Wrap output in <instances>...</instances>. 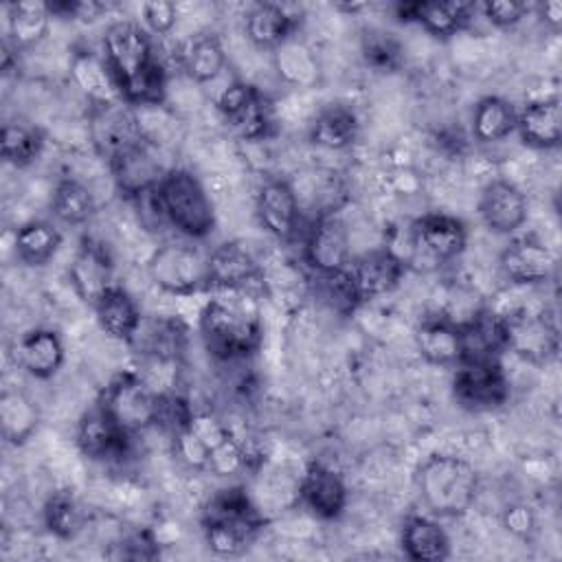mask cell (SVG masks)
<instances>
[{"label":"cell","instance_id":"cell-1","mask_svg":"<svg viewBox=\"0 0 562 562\" xmlns=\"http://www.w3.org/2000/svg\"><path fill=\"white\" fill-rule=\"evenodd\" d=\"M103 57L114 72L123 103L136 108L165 101L167 70L140 24L132 20L112 22L103 35Z\"/></svg>","mask_w":562,"mask_h":562},{"label":"cell","instance_id":"cell-2","mask_svg":"<svg viewBox=\"0 0 562 562\" xmlns=\"http://www.w3.org/2000/svg\"><path fill=\"white\" fill-rule=\"evenodd\" d=\"M198 331L206 353L220 362L252 356L263 340L261 307L250 290H215L204 303Z\"/></svg>","mask_w":562,"mask_h":562},{"label":"cell","instance_id":"cell-3","mask_svg":"<svg viewBox=\"0 0 562 562\" xmlns=\"http://www.w3.org/2000/svg\"><path fill=\"white\" fill-rule=\"evenodd\" d=\"M268 520L250 494L239 487H222L202 507V531L206 547L222 558L246 553Z\"/></svg>","mask_w":562,"mask_h":562},{"label":"cell","instance_id":"cell-4","mask_svg":"<svg viewBox=\"0 0 562 562\" xmlns=\"http://www.w3.org/2000/svg\"><path fill=\"white\" fill-rule=\"evenodd\" d=\"M415 485L430 516L459 518L474 505L481 479L476 468L463 457L430 454L419 463Z\"/></svg>","mask_w":562,"mask_h":562},{"label":"cell","instance_id":"cell-5","mask_svg":"<svg viewBox=\"0 0 562 562\" xmlns=\"http://www.w3.org/2000/svg\"><path fill=\"white\" fill-rule=\"evenodd\" d=\"M154 200L165 220L184 237L204 239L215 228L213 202L189 169L171 167L154 189Z\"/></svg>","mask_w":562,"mask_h":562},{"label":"cell","instance_id":"cell-6","mask_svg":"<svg viewBox=\"0 0 562 562\" xmlns=\"http://www.w3.org/2000/svg\"><path fill=\"white\" fill-rule=\"evenodd\" d=\"M160 391L136 371L116 373L101 391L97 404L130 435L156 426Z\"/></svg>","mask_w":562,"mask_h":562},{"label":"cell","instance_id":"cell-7","mask_svg":"<svg viewBox=\"0 0 562 562\" xmlns=\"http://www.w3.org/2000/svg\"><path fill=\"white\" fill-rule=\"evenodd\" d=\"M452 397L470 413L498 411L509 400V378L501 358H465L452 375Z\"/></svg>","mask_w":562,"mask_h":562},{"label":"cell","instance_id":"cell-8","mask_svg":"<svg viewBox=\"0 0 562 562\" xmlns=\"http://www.w3.org/2000/svg\"><path fill=\"white\" fill-rule=\"evenodd\" d=\"M151 283L173 296H189L206 290V257L189 244L167 241L147 259Z\"/></svg>","mask_w":562,"mask_h":562},{"label":"cell","instance_id":"cell-9","mask_svg":"<svg viewBox=\"0 0 562 562\" xmlns=\"http://www.w3.org/2000/svg\"><path fill=\"white\" fill-rule=\"evenodd\" d=\"M224 123L244 140H261L272 132V108L261 90L246 81L228 83L217 101Z\"/></svg>","mask_w":562,"mask_h":562},{"label":"cell","instance_id":"cell-10","mask_svg":"<svg viewBox=\"0 0 562 562\" xmlns=\"http://www.w3.org/2000/svg\"><path fill=\"white\" fill-rule=\"evenodd\" d=\"M303 257L314 272L349 268L351 235L340 211L327 209L316 215L305 237Z\"/></svg>","mask_w":562,"mask_h":562},{"label":"cell","instance_id":"cell-11","mask_svg":"<svg viewBox=\"0 0 562 562\" xmlns=\"http://www.w3.org/2000/svg\"><path fill=\"white\" fill-rule=\"evenodd\" d=\"M132 437L123 430L99 404L86 411L75 428V443L79 452L99 463L123 461L132 450Z\"/></svg>","mask_w":562,"mask_h":562},{"label":"cell","instance_id":"cell-12","mask_svg":"<svg viewBox=\"0 0 562 562\" xmlns=\"http://www.w3.org/2000/svg\"><path fill=\"white\" fill-rule=\"evenodd\" d=\"M108 167L112 173V180L121 195L125 198H140L145 193H154L167 169L158 160L154 151V143L149 138L130 145L108 158Z\"/></svg>","mask_w":562,"mask_h":562},{"label":"cell","instance_id":"cell-13","mask_svg":"<svg viewBox=\"0 0 562 562\" xmlns=\"http://www.w3.org/2000/svg\"><path fill=\"white\" fill-rule=\"evenodd\" d=\"M505 316L507 351L529 362H549L558 353V329L547 312L518 310Z\"/></svg>","mask_w":562,"mask_h":562},{"label":"cell","instance_id":"cell-14","mask_svg":"<svg viewBox=\"0 0 562 562\" xmlns=\"http://www.w3.org/2000/svg\"><path fill=\"white\" fill-rule=\"evenodd\" d=\"M90 130L92 143L105 160L119 154L121 149L149 138L134 108L123 101L92 105Z\"/></svg>","mask_w":562,"mask_h":562},{"label":"cell","instance_id":"cell-15","mask_svg":"<svg viewBox=\"0 0 562 562\" xmlns=\"http://www.w3.org/2000/svg\"><path fill=\"white\" fill-rule=\"evenodd\" d=\"M263 270L241 241H222L206 255V290H250Z\"/></svg>","mask_w":562,"mask_h":562},{"label":"cell","instance_id":"cell-16","mask_svg":"<svg viewBox=\"0 0 562 562\" xmlns=\"http://www.w3.org/2000/svg\"><path fill=\"white\" fill-rule=\"evenodd\" d=\"M255 213L266 233L290 241L301 220V200L288 178L266 180L255 198Z\"/></svg>","mask_w":562,"mask_h":562},{"label":"cell","instance_id":"cell-17","mask_svg":"<svg viewBox=\"0 0 562 562\" xmlns=\"http://www.w3.org/2000/svg\"><path fill=\"white\" fill-rule=\"evenodd\" d=\"M233 437L231 428L213 413H193L191 422L173 435L176 457L191 470L209 472L213 454Z\"/></svg>","mask_w":562,"mask_h":562},{"label":"cell","instance_id":"cell-18","mask_svg":"<svg viewBox=\"0 0 562 562\" xmlns=\"http://www.w3.org/2000/svg\"><path fill=\"white\" fill-rule=\"evenodd\" d=\"M498 266L505 279L516 285H540L555 274L558 257L544 241L520 237L501 250Z\"/></svg>","mask_w":562,"mask_h":562},{"label":"cell","instance_id":"cell-19","mask_svg":"<svg viewBox=\"0 0 562 562\" xmlns=\"http://www.w3.org/2000/svg\"><path fill=\"white\" fill-rule=\"evenodd\" d=\"M68 279L77 296L92 307L114 285V263L108 248L92 237H83L68 266Z\"/></svg>","mask_w":562,"mask_h":562},{"label":"cell","instance_id":"cell-20","mask_svg":"<svg viewBox=\"0 0 562 562\" xmlns=\"http://www.w3.org/2000/svg\"><path fill=\"white\" fill-rule=\"evenodd\" d=\"M476 211L490 233L509 235L527 222L529 204L525 193L514 182L494 178L483 187Z\"/></svg>","mask_w":562,"mask_h":562},{"label":"cell","instance_id":"cell-21","mask_svg":"<svg viewBox=\"0 0 562 562\" xmlns=\"http://www.w3.org/2000/svg\"><path fill=\"white\" fill-rule=\"evenodd\" d=\"M303 505L323 520H336L349 501L345 479L323 461H310L299 481Z\"/></svg>","mask_w":562,"mask_h":562},{"label":"cell","instance_id":"cell-22","mask_svg":"<svg viewBox=\"0 0 562 562\" xmlns=\"http://www.w3.org/2000/svg\"><path fill=\"white\" fill-rule=\"evenodd\" d=\"M413 246L435 261L457 259L468 246L465 224L448 213H426L411 224Z\"/></svg>","mask_w":562,"mask_h":562},{"label":"cell","instance_id":"cell-23","mask_svg":"<svg viewBox=\"0 0 562 562\" xmlns=\"http://www.w3.org/2000/svg\"><path fill=\"white\" fill-rule=\"evenodd\" d=\"M11 358L29 375L48 380L61 369L66 360V347L55 329L33 327L13 342Z\"/></svg>","mask_w":562,"mask_h":562},{"label":"cell","instance_id":"cell-24","mask_svg":"<svg viewBox=\"0 0 562 562\" xmlns=\"http://www.w3.org/2000/svg\"><path fill=\"white\" fill-rule=\"evenodd\" d=\"M353 281L362 294V299H375L393 292L404 274L406 261L391 248H375L349 263Z\"/></svg>","mask_w":562,"mask_h":562},{"label":"cell","instance_id":"cell-25","mask_svg":"<svg viewBox=\"0 0 562 562\" xmlns=\"http://www.w3.org/2000/svg\"><path fill=\"white\" fill-rule=\"evenodd\" d=\"M94 316L99 327L114 340L119 342H127L132 345L143 327V316H140V307L134 301V296L121 288V285H112L110 290H105L97 303L92 305Z\"/></svg>","mask_w":562,"mask_h":562},{"label":"cell","instance_id":"cell-26","mask_svg":"<svg viewBox=\"0 0 562 562\" xmlns=\"http://www.w3.org/2000/svg\"><path fill=\"white\" fill-rule=\"evenodd\" d=\"M415 347L428 364L457 367L463 360L461 327L446 316H426L415 329Z\"/></svg>","mask_w":562,"mask_h":562},{"label":"cell","instance_id":"cell-27","mask_svg":"<svg viewBox=\"0 0 562 562\" xmlns=\"http://www.w3.org/2000/svg\"><path fill=\"white\" fill-rule=\"evenodd\" d=\"M178 64L191 81L209 83L217 79L226 66V50L215 33H191L178 44Z\"/></svg>","mask_w":562,"mask_h":562},{"label":"cell","instance_id":"cell-28","mask_svg":"<svg viewBox=\"0 0 562 562\" xmlns=\"http://www.w3.org/2000/svg\"><path fill=\"white\" fill-rule=\"evenodd\" d=\"M400 544L404 555L415 562H443L450 558V538L435 516H406Z\"/></svg>","mask_w":562,"mask_h":562},{"label":"cell","instance_id":"cell-29","mask_svg":"<svg viewBox=\"0 0 562 562\" xmlns=\"http://www.w3.org/2000/svg\"><path fill=\"white\" fill-rule=\"evenodd\" d=\"M70 77L75 86L92 101V105L123 101L114 72L108 66L103 53L77 48L70 59Z\"/></svg>","mask_w":562,"mask_h":562},{"label":"cell","instance_id":"cell-30","mask_svg":"<svg viewBox=\"0 0 562 562\" xmlns=\"http://www.w3.org/2000/svg\"><path fill=\"white\" fill-rule=\"evenodd\" d=\"M520 140L533 149H553L562 138V110L555 97L529 101L516 114Z\"/></svg>","mask_w":562,"mask_h":562},{"label":"cell","instance_id":"cell-31","mask_svg":"<svg viewBox=\"0 0 562 562\" xmlns=\"http://www.w3.org/2000/svg\"><path fill=\"white\" fill-rule=\"evenodd\" d=\"M296 24V18L277 2H255L244 13V33L257 48H279L292 37Z\"/></svg>","mask_w":562,"mask_h":562},{"label":"cell","instance_id":"cell-32","mask_svg":"<svg viewBox=\"0 0 562 562\" xmlns=\"http://www.w3.org/2000/svg\"><path fill=\"white\" fill-rule=\"evenodd\" d=\"M465 358H501L507 351L505 316L494 310H479L470 321L459 323Z\"/></svg>","mask_w":562,"mask_h":562},{"label":"cell","instance_id":"cell-33","mask_svg":"<svg viewBox=\"0 0 562 562\" xmlns=\"http://www.w3.org/2000/svg\"><path fill=\"white\" fill-rule=\"evenodd\" d=\"M358 114L347 103H327L310 125V140L323 149H347L358 140Z\"/></svg>","mask_w":562,"mask_h":562},{"label":"cell","instance_id":"cell-34","mask_svg":"<svg viewBox=\"0 0 562 562\" xmlns=\"http://www.w3.org/2000/svg\"><path fill=\"white\" fill-rule=\"evenodd\" d=\"M7 37L15 53L40 44L50 26V11L46 2H11L7 7Z\"/></svg>","mask_w":562,"mask_h":562},{"label":"cell","instance_id":"cell-35","mask_svg":"<svg viewBox=\"0 0 562 562\" xmlns=\"http://www.w3.org/2000/svg\"><path fill=\"white\" fill-rule=\"evenodd\" d=\"M474 11L476 7L472 2H461V0H450V2L415 0L413 22L422 24L430 35L448 40L470 24Z\"/></svg>","mask_w":562,"mask_h":562},{"label":"cell","instance_id":"cell-36","mask_svg":"<svg viewBox=\"0 0 562 562\" xmlns=\"http://www.w3.org/2000/svg\"><path fill=\"white\" fill-rule=\"evenodd\" d=\"M40 426V408L24 393L7 389L0 395V432L7 443L22 446L26 443Z\"/></svg>","mask_w":562,"mask_h":562},{"label":"cell","instance_id":"cell-37","mask_svg":"<svg viewBox=\"0 0 562 562\" xmlns=\"http://www.w3.org/2000/svg\"><path fill=\"white\" fill-rule=\"evenodd\" d=\"M312 290H314V296L325 307H329L340 316L353 314L358 305L364 301L349 268L323 270V272L312 270Z\"/></svg>","mask_w":562,"mask_h":562},{"label":"cell","instance_id":"cell-38","mask_svg":"<svg viewBox=\"0 0 562 562\" xmlns=\"http://www.w3.org/2000/svg\"><path fill=\"white\" fill-rule=\"evenodd\" d=\"M516 108L496 94L476 101L472 110V136L479 143H494L516 130Z\"/></svg>","mask_w":562,"mask_h":562},{"label":"cell","instance_id":"cell-39","mask_svg":"<svg viewBox=\"0 0 562 562\" xmlns=\"http://www.w3.org/2000/svg\"><path fill=\"white\" fill-rule=\"evenodd\" d=\"M61 246V233L46 220L24 222L15 231V255L24 266L48 263Z\"/></svg>","mask_w":562,"mask_h":562},{"label":"cell","instance_id":"cell-40","mask_svg":"<svg viewBox=\"0 0 562 562\" xmlns=\"http://www.w3.org/2000/svg\"><path fill=\"white\" fill-rule=\"evenodd\" d=\"M50 211L61 224L79 226L94 215L97 202L92 191L83 182L75 178H61L53 189Z\"/></svg>","mask_w":562,"mask_h":562},{"label":"cell","instance_id":"cell-41","mask_svg":"<svg viewBox=\"0 0 562 562\" xmlns=\"http://www.w3.org/2000/svg\"><path fill=\"white\" fill-rule=\"evenodd\" d=\"M44 149V132L26 121H9L0 130L2 158L13 167H29Z\"/></svg>","mask_w":562,"mask_h":562},{"label":"cell","instance_id":"cell-42","mask_svg":"<svg viewBox=\"0 0 562 562\" xmlns=\"http://www.w3.org/2000/svg\"><path fill=\"white\" fill-rule=\"evenodd\" d=\"M44 525L59 540H72L86 522L83 507L72 490H55L44 503Z\"/></svg>","mask_w":562,"mask_h":562},{"label":"cell","instance_id":"cell-43","mask_svg":"<svg viewBox=\"0 0 562 562\" xmlns=\"http://www.w3.org/2000/svg\"><path fill=\"white\" fill-rule=\"evenodd\" d=\"M360 53L364 64L382 75L402 70L404 66V44L384 29H367L360 37Z\"/></svg>","mask_w":562,"mask_h":562},{"label":"cell","instance_id":"cell-44","mask_svg":"<svg viewBox=\"0 0 562 562\" xmlns=\"http://www.w3.org/2000/svg\"><path fill=\"white\" fill-rule=\"evenodd\" d=\"M274 68L279 77L292 86H310L318 77V61L314 53L294 37L274 48Z\"/></svg>","mask_w":562,"mask_h":562},{"label":"cell","instance_id":"cell-45","mask_svg":"<svg viewBox=\"0 0 562 562\" xmlns=\"http://www.w3.org/2000/svg\"><path fill=\"white\" fill-rule=\"evenodd\" d=\"M187 347V327L176 318H162L151 325L145 353L160 362H176Z\"/></svg>","mask_w":562,"mask_h":562},{"label":"cell","instance_id":"cell-46","mask_svg":"<svg viewBox=\"0 0 562 562\" xmlns=\"http://www.w3.org/2000/svg\"><path fill=\"white\" fill-rule=\"evenodd\" d=\"M193 413L195 411L191 408L187 397H182L180 393H173V391H160L154 428H160L162 432L173 437L191 422Z\"/></svg>","mask_w":562,"mask_h":562},{"label":"cell","instance_id":"cell-47","mask_svg":"<svg viewBox=\"0 0 562 562\" xmlns=\"http://www.w3.org/2000/svg\"><path fill=\"white\" fill-rule=\"evenodd\" d=\"M119 551L110 553L114 560H154L160 555V547L149 531H136L114 544Z\"/></svg>","mask_w":562,"mask_h":562},{"label":"cell","instance_id":"cell-48","mask_svg":"<svg viewBox=\"0 0 562 562\" xmlns=\"http://www.w3.org/2000/svg\"><path fill=\"white\" fill-rule=\"evenodd\" d=\"M46 4L53 18L81 20V22H92L108 11V4L94 2V0H55Z\"/></svg>","mask_w":562,"mask_h":562},{"label":"cell","instance_id":"cell-49","mask_svg":"<svg viewBox=\"0 0 562 562\" xmlns=\"http://www.w3.org/2000/svg\"><path fill=\"white\" fill-rule=\"evenodd\" d=\"M140 15H143L145 26L154 35H167L176 26L178 7L169 0H149V2H143Z\"/></svg>","mask_w":562,"mask_h":562},{"label":"cell","instance_id":"cell-50","mask_svg":"<svg viewBox=\"0 0 562 562\" xmlns=\"http://www.w3.org/2000/svg\"><path fill=\"white\" fill-rule=\"evenodd\" d=\"M483 13L490 24L498 29H509L529 13V7L518 0H490L483 4Z\"/></svg>","mask_w":562,"mask_h":562},{"label":"cell","instance_id":"cell-51","mask_svg":"<svg viewBox=\"0 0 562 562\" xmlns=\"http://www.w3.org/2000/svg\"><path fill=\"white\" fill-rule=\"evenodd\" d=\"M503 527L516 538H531L536 531V516L529 505L512 503L503 509Z\"/></svg>","mask_w":562,"mask_h":562},{"label":"cell","instance_id":"cell-52","mask_svg":"<svg viewBox=\"0 0 562 562\" xmlns=\"http://www.w3.org/2000/svg\"><path fill=\"white\" fill-rule=\"evenodd\" d=\"M538 13L551 31H558L562 26V2L560 0H547V2L538 4Z\"/></svg>","mask_w":562,"mask_h":562}]
</instances>
